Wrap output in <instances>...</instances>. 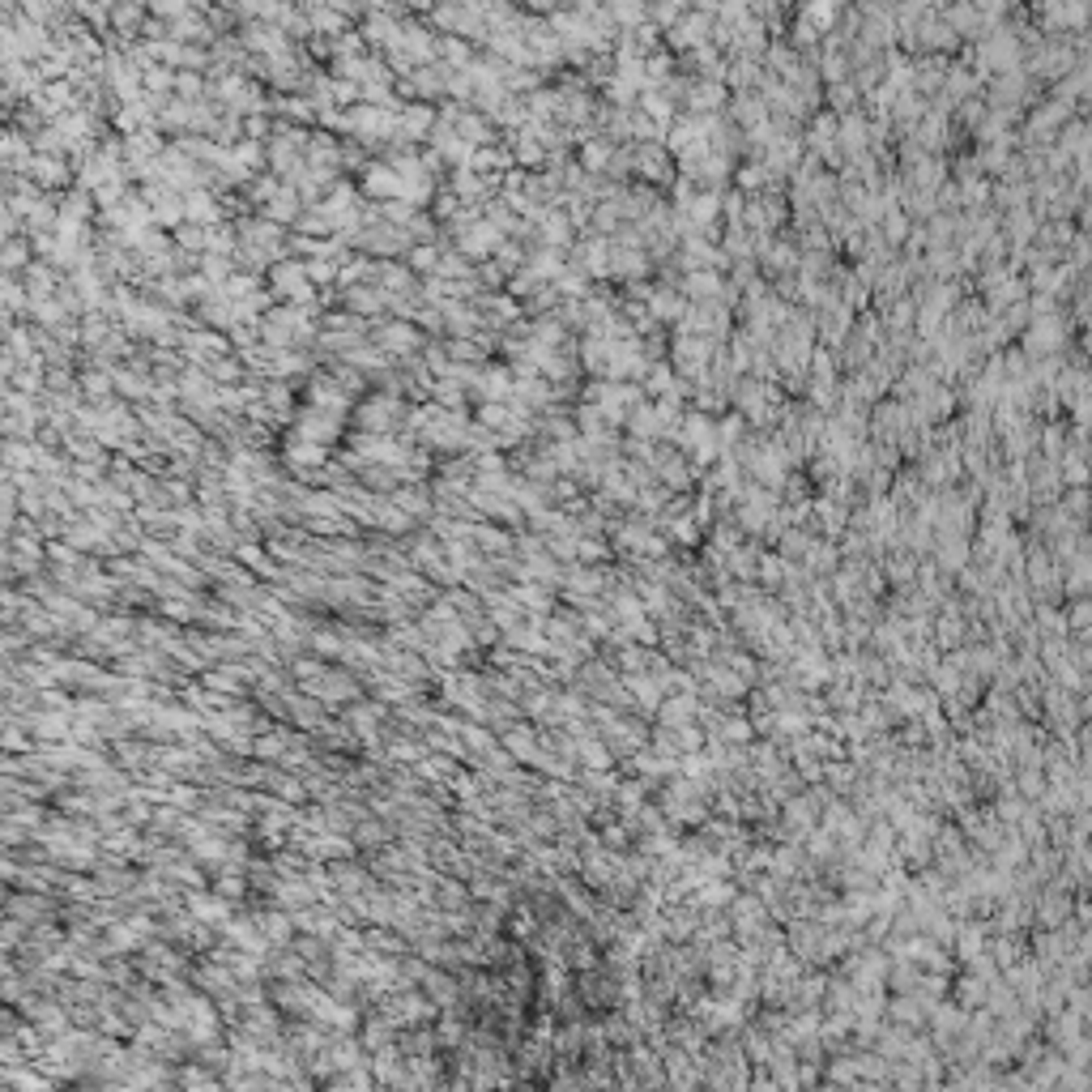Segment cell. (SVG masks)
Returning a JSON list of instances; mask_svg holds the SVG:
<instances>
[{
  "mask_svg": "<svg viewBox=\"0 0 1092 1092\" xmlns=\"http://www.w3.org/2000/svg\"><path fill=\"white\" fill-rule=\"evenodd\" d=\"M188 9H193L188 0H154V13H158V18H171V22L175 18H184Z\"/></svg>",
  "mask_w": 1092,
  "mask_h": 1092,
  "instance_id": "cell-1",
  "label": "cell"
}]
</instances>
